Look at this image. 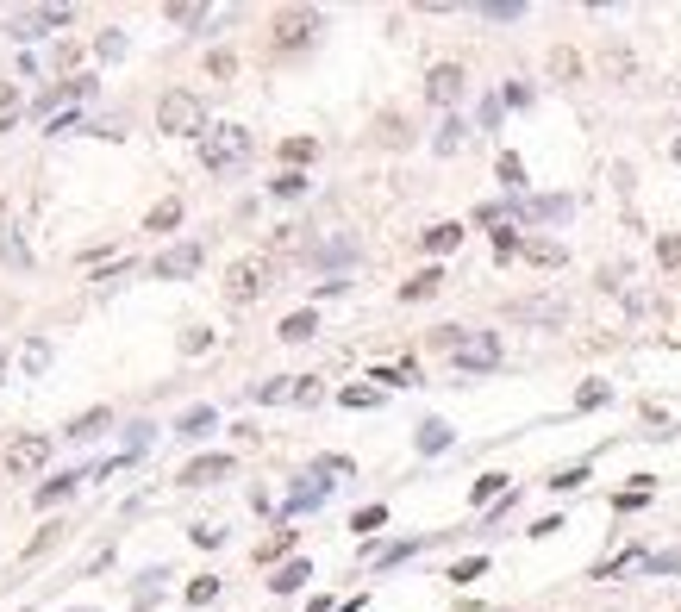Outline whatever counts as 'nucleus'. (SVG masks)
Returning <instances> with one entry per match:
<instances>
[{"instance_id":"nucleus-1","label":"nucleus","mask_w":681,"mask_h":612,"mask_svg":"<svg viewBox=\"0 0 681 612\" xmlns=\"http://www.w3.org/2000/svg\"><path fill=\"white\" fill-rule=\"evenodd\" d=\"M251 150H257V137H251L244 125H213V131L200 137V163H207L213 175H238V169L251 163Z\"/></svg>"},{"instance_id":"nucleus-2","label":"nucleus","mask_w":681,"mask_h":612,"mask_svg":"<svg viewBox=\"0 0 681 612\" xmlns=\"http://www.w3.org/2000/svg\"><path fill=\"white\" fill-rule=\"evenodd\" d=\"M156 125L175 131V137H207V131H213V125H207V101L188 94V88H169V94L156 101Z\"/></svg>"},{"instance_id":"nucleus-3","label":"nucleus","mask_w":681,"mask_h":612,"mask_svg":"<svg viewBox=\"0 0 681 612\" xmlns=\"http://www.w3.org/2000/svg\"><path fill=\"white\" fill-rule=\"evenodd\" d=\"M438 344L456 357V368H500V338H494V332H456V325H438Z\"/></svg>"},{"instance_id":"nucleus-4","label":"nucleus","mask_w":681,"mask_h":612,"mask_svg":"<svg viewBox=\"0 0 681 612\" xmlns=\"http://www.w3.org/2000/svg\"><path fill=\"white\" fill-rule=\"evenodd\" d=\"M270 281H275L270 256H238V262L226 269V300H232V306H251L257 294H270Z\"/></svg>"},{"instance_id":"nucleus-5","label":"nucleus","mask_w":681,"mask_h":612,"mask_svg":"<svg viewBox=\"0 0 681 612\" xmlns=\"http://www.w3.org/2000/svg\"><path fill=\"white\" fill-rule=\"evenodd\" d=\"M507 319H519V325H569V300L562 294H532V300H513L507 306Z\"/></svg>"},{"instance_id":"nucleus-6","label":"nucleus","mask_w":681,"mask_h":612,"mask_svg":"<svg viewBox=\"0 0 681 612\" xmlns=\"http://www.w3.org/2000/svg\"><path fill=\"white\" fill-rule=\"evenodd\" d=\"M44 463H50V438L44 431H25V438L6 444V475H38Z\"/></svg>"},{"instance_id":"nucleus-7","label":"nucleus","mask_w":681,"mask_h":612,"mask_svg":"<svg viewBox=\"0 0 681 612\" xmlns=\"http://www.w3.org/2000/svg\"><path fill=\"white\" fill-rule=\"evenodd\" d=\"M75 101H94V82H88V75H69V82H57V88L38 101V120L57 125L63 113H69V107H75Z\"/></svg>"},{"instance_id":"nucleus-8","label":"nucleus","mask_w":681,"mask_h":612,"mask_svg":"<svg viewBox=\"0 0 681 612\" xmlns=\"http://www.w3.org/2000/svg\"><path fill=\"white\" fill-rule=\"evenodd\" d=\"M313 31H319V13H313V6H287V13H275V44H281V50L313 44Z\"/></svg>"},{"instance_id":"nucleus-9","label":"nucleus","mask_w":681,"mask_h":612,"mask_svg":"<svg viewBox=\"0 0 681 612\" xmlns=\"http://www.w3.org/2000/svg\"><path fill=\"white\" fill-rule=\"evenodd\" d=\"M57 25H69V6H31V13H13V38H44V31H57Z\"/></svg>"},{"instance_id":"nucleus-10","label":"nucleus","mask_w":681,"mask_h":612,"mask_svg":"<svg viewBox=\"0 0 681 612\" xmlns=\"http://www.w3.org/2000/svg\"><path fill=\"white\" fill-rule=\"evenodd\" d=\"M425 101H431V107H456V101H463V69H456V63H438V69L425 75Z\"/></svg>"},{"instance_id":"nucleus-11","label":"nucleus","mask_w":681,"mask_h":612,"mask_svg":"<svg viewBox=\"0 0 681 612\" xmlns=\"http://www.w3.org/2000/svg\"><path fill=\"white\" fill-rule=\"evenodd\" d=\"M200 256H207L200 244H175V250H163L150 269H156V281H181V275H194V269H200Z\"/></svg>"},{"instance_id":"nucleus-12","label":"nucleus","mask_w":681,"mask_h":612,"mask_svg":"<svg viewBox=\"0 0 681 612\" xmlns=\"http://www.w3.org/2000/svg\"><path fill=\"white\" fill-rule=\"evenodd\" d=\"M575 200L569 194H544V200H513V219H569Z\"/></svg>"},{"instance_id":"nucleus-13","label":"nucleus","mask_w":681,"mask_h":612,"mask_svg":"<svg viewBox=\"0 0 681 612\" xmlns=\"http://www.w3.org/2000/svg\"><path fill=\"white\" fill-rule=\"evenodd\" d=\"M232 475V457H200L181 469V488H207V482H226Z\"/></svg>"},{"instance_id":"nucleus-14","label":"nucleus","mask_w":681,"mask_h":612,"mask_svg":"<svg viewBox=\"0 0 681 612\" xmlns=\"http://www.w3.org/2000/svg\"><path fill=\"white\" fill-rule=\"evenodd\" d=\"M294 394H300V375H270L263 387H251L257 406H281V400H294Z\"/></svg>"},{"instance_id":"nucleus-15","label":"nucleus","mask_w":681,"mask_h":612,"mask_svg":"<svg viewBox=\"0 0 681 612\" xmlns=\"http://www.w3.org/2000/svg\"><path fill=\"white\" fill-rule=\"evenodd\" d=\"M325 493H332V482H319V475H300V488L287 493V512H313V506H325Z\"/></svg>"},{"instance_id":"nucleus-16","label":"nucleus","mask_w":681,"mask_h":612,"mask_svg":"<svg viewBox=\"0 0 681 612\" xmlns=\"http://www.w3.org/2000/svg\"><path fill=\"white\" fill-rule=\"evenodd\" d=\"M313 581V563H281L270 575V594H294V588H306Z\"/></svg>"},{"instance_id":"nucleus-17","label":"nucleus","mask_w":681,"mask_h":612,"mask_svg":"<svg viewBox=\"0 0 681 612\" xmlns=\"http://www.w3.org/2000/svg\"><path fill=\"white\" fill-rule=\"evenodd\" d=\"M519 256H526V262H538V269H562V256H569V250L550 244V238H526V244H519Z\"/></svg>"},{"instance_id":"nucleus-18","label":"nucleus","mask_w":681,"mask_h":612,"mask_svg":"<svg viewBox=\"0 0 681 612\" xmlns=\"http://www.w3.org/2000/svg\"><path fill=\"white\" fill-rule=\"evenodd\" d=\"M313 332H319V313H313V306H306V313H287V319H281V344H306Z\"/></svg>"},{"instance_id":"nucleus-19","label":"nucleus","mask_w":681,"mask_h":612,"mask_svg":"<svg viewBox=\"0 0 681 612\" xmlns=\"http://www.w3.org/2000/svg\"><path fill=\"white\" fill-rule=\"evenodd\" d=\"M438 450H450V425L444 419H425L419 425V457H438Z\"/></svg>"},{"instance_id":"nucleus-20","label":"nucleus","mask_w":681,"mask_h":612,"mask_svg":"<svg viewBox=\"0 0 681 612\" xmlns=\"http://www.w3.org/2000/svg\"><path fill=\"white\" fill-rule=\"evenodd\" d=\"M644 563H650L644 550H625V556H613V563H600V569H594V581H619V575H632V569H644Z\"/></svg>"},{"instance_id":"nucleus-21","label":"nucleus","mask_w":681,"mask_h":612,"mask_svg":"<svg viewBox=\"0 0 681 612\" xmlns=\"http://www.w3.org/2000/svg\"><path fill=\"white\" fill-rule=\"evenodd\" d=\"M438 288H444V269H419L407 288H401V300H431Z\"/></svg>"},{"instance_id":"nucleus-22","label":"nucleus","mask_w":681,"mask_h":612,"mask_svg":"<svg viewBox=\"0 0 681 612\" xmlns=\"http://www.w3.org/2000/svg\"><path fill=\"white\" fill-rule=\"evenodd\" d=\"M456 244H463V226H450V219L425 232V250H431V256H450V250H456Z\"/></svg>"},{"instance_id":"nucleus-23","label":"nucleus","mask_w":681,"mask_h":612,"mask_svg":"<svg viewBox=\"0 0 681 612\" xmlns=\"http://www.w3.org/2000/svg\"><path fill=\"white\" fill-rule=\"evenodd\" d=\"M213 425H219V412H213V406H194V412H181V425H175V431H181V438H207Z\"/></svg>"},{"instance_id":"nucleus-24","label":"nucleus","mask_w":681,"mask_h":612,"mask_svg":"<svg viewBox=\"0 0 681 612\" xmlns=\"http://www.w3.org/2000/svg\"><path fill=\"white\" fill-rule=\"evenodd\" d=\"M169 226H181V200H156L144 219V232H169Z\"/></svg>"},{"instance_id":"nucleus-25","label":"nucleus","mask_w":681,"mask_h":612,"mask_svg":"<svg viewBox=\"0 0 681 612\" xmlns=\"http://www.w3.org/2000/svg\"><path fill=\"white\" fill-rule=\"evenodd\" d=\"M19 368H25V375H44V368H50V344H44V338H31V344L19 350Z\"/></svg>"},{"instance_id":"nucleus-26","label":"nucleus","mask_w":681,"mask_h":612,"mask_svg":"<svg viewBox=\"0 0 681 612\" xmlns=\"http://www.w3.org/2000/svg\"><path fill=\"white\" fill-rule=\"evenodd\" d=\"M287 550H294V531L281 525V531H270V537H263V550H257V563H281Z\"/></svg>"},{"instance_id":"nucleus-27","label":"nucleus","mask_w":681,"mask_h":612,"mask_svg":"<svg viewBox=\"0 0 681 612\" xmlns=\"http://www.w3.org/2000/svg\"><path fill=\"white\" fill-rule=\"evenodd\" d=\"M175 350H181V357H200V350H213V332H207V325H188V332L175 338Z\"/></svg>"},{"instance_id":"nucleus-28","label":"nucleus","mask_w":681,"mask_h":612,"mask_svg":"<svg viewBox=\"0 0 681 612\" xmlns=\"http://www.w3.org/2000/svg\"><path fill=\"white\" fill-rule=\"evenodd\" d=\"M94 431H107V406H94V412H82V419H75V425H69L63 438H75V444H82V438H94Z\"/></svg>"},{"instance_id":"nucleus-29","label":"nucleus","mask_w":681,"mask_h":612,"mask_svg":"<svg viewBox=\"0 0 681 612\" xmlns=\"http://www.w3.org/2000/svg\"><path fill=\"white\" fill-rule=\"evenodd\" d=\"M94 57H101V63H119V57H126V31H101V38H94Z\"/></svg>"},{"instance_id":"nucleus-30","label":"nucleus","mask_w":681,"mask_h":612,"mask_svg":"<svg viewBox=\"0 0 681 612\" xmlns=\"http://www.w3.org/2000/svg\"><path fill=\"white\" fill-rule=\"evenodd\" d=\"M494 169H500V182H507V188H513V194H519V188H526V163H519V156H513V150H500V163H494Z\"/></svg>"},{"instance_id":"nucleus-31","label":"nucleus","mask_w":681,"mask_h":612,"mask_svg":"<svg viewBox=\"0 0 681 612\" xmlns=\"http://www.w3.org/2000/svg\"><path fill=\"white\" fill-rule=\"evenodd\" d=\"M606 400H613V387H606V381H581V394H575V406H581V412H594V406H606Z\"/></svg>"},{"instance_id":"nucleus-32","label":"nucleus","mask_w":681,"mask_h":612,"mask_svg":"<svg viewBox=\"0 0 681 612\" xmlns=\"http://www.w3.org/2000/svg\"><path fill=\"white\" fill-rule=\"evenodd\" d=\"M270 188L281 194V200H300V194H306V175H300V169H281V175H275Z\"/></svg>"},{"instance_id":"nucleus-33","label":"nucleus","mask_w":681,"mask_h":612,"mask_svg":"<svg viewBox=\"0 0 681 612\" xmlns=\"http://www.w3.org/2000/svg\"><path fill=\"white\" fill-rule=\"evenodd\" d=\"M456 144H463V120H444V125H438V137H431V150H438V156H450Z\"/></svg>"},{"instance_id":"nucleus-34","label":"nucleus","mask_w":681,"mask_h":612,"mask_svg":"<svg viewBox=\"0 0 681 612\" xmlns=\"http://www.w3.org/2000/svg\"><path fill=\"white\" fill-rule=\"evenodd\" d=\"M500 493H513V488H507V475H482L469 500H475V506H488V500H500Z\"/></svg>"},{"instance_id":"nucleus-35","label":"nucleus","mask_w":681,"mask_h":612,"mask_svg":"<svg viewBox=\"0 0 681 612\" xmlns=\"http://www.w3.org/2000/svg\"><path fill=\"white\" fill-rule=\"evenodd\" d=\"M581 482H588V463H575V469H556V475H550V488H556V493H575Z\"/></svg>"},{"instance_id":"nucleus-36","label":"nucleus","mask_w":681,"mask_h":612,"mask_svg":"<svg viewBox=\"0 0 681 612\" xmlns=\"http://www.w3.org/2000/svg\"><path fill=\"white\" fill-rule=\"evenodd\" d=\"M75 493V475H57L50 488H38V506H57V500H69Z\"/></svg>"},{"instance_id":"nucleus-37","label":"nucleus","mask_w":681,"mask_h":612,"mask_svg":"<svg viewBox=\"0 0 681 612\" xmlns=\"http://www.w3.org/2000/svg\"><path fill=\"white\" fill-rule=\"evenodd\" d=\"M519 13H526V0H488V6H482V19H500V25L519 19Z\"/></svg>"},{"instance_id":"nucleus-38","label":"nucleus","mask_w":681,"mask_h":612,"mask_svg":"<svg viewBox=\"0 0 681 612\" xmlns=\"http://www.w3.org/2000/svg\"><path fill=\"white\" fill-rule=\"evenodd\" d=\"M207 19V6H194V0H175L169 6V25H200Z\"/></svg>"},{"instance_id":"nucleus-39","label":"nucleus","mask_w":681,"mask_h":612,"mask_svg":"<svg viewBox=\"0 0 681 612\" xmlns=\"http://www.w3.org/2000/svg\"><path fill=\"white\" fill-rule=\"evenodd\" d=\"M213 600H219V575H207V581L188 588V607H213Z\"/></svg>"},{"instance_id":"nucleus-40","label":"nucleus","mask_w":681,"mask_h":612,"mask_svg":"<svg viewBox=\"0 0 681 612\" xmlns=\"http://www.w3.org/2000/svg\"><path fill=\"white\" fill-rule=\"evenodd\" d=\"M0 262H13V269H25L31 256H25V244L13 238V232H0Z\"/></svg>"},{"instance_id":"nucleus-41","label":"nucleus","mask_w":681,"mask_h":612,"mask_svg":"<svg viewBox=\"0 0 681 612\" xmlns=\"http://www.w3.org/2000/svg\"><path fill=\"white\" fill-rule=\"evenodd\" d=\"M313 150H319L313 137H287V144H281V156H287V163H313Z\"/></svg>"},{"instance_id":"nucleus-42","label":"nucleus","mask_w":681,"mask_h":612,"mask_svg":"<svg viewBox=\"0 0 681 612\" xmlns=\"http://www.w3.org/2000/svg\"><path fill=\"white\" fill-rule=\"evenodd\" d=\"M344 406H357V412L363 406H382V387H344Z\"/></svg>"},{"instance_id":"nucleus-43","label":"nucleus","mask_w":681,"mask_h":612,"mask_svg":"<svg viewBox=\"0 0 681 612\" xmlns=\"http://www.w3.org/2000/svg\"><path fill=\"white\" fill-rule=\"evenodd\" d=\"M50 544H63V525H50V531H38V537H31V544H25V556H44V550H50Z\"/></svg>"},{"instance_id":"nucleus-44","label":"nucleus","mask_w":681,"mask_h":612,"mask_svg":"<svg viewBox=\"0 0 681 612\" xmlns=\"http://www.w3.org/2000/svg\"><path fill=\"white\" fill-rule=\"evenodd\" d=\"M412 550H425V537H407V544H388V550H382V563H407Z\"/></svg>"},{"instance_id":"nucleus-45","label":"nucleus","mask_w":681,"mask_h":612,"mask_svg":"<svg viewBox=\"0 0 681 612\" xmlns=\"http://www.w3.org/2000/svg\"><path fill=\"white\" fill-rule=\"evenodd\" d=\"M644 569H650V575H676V569H681V550H663V556H650Z\"/></svg>"},{"instance_id":"nucleus-46","label":"nucleus","mask_w":681,"mask_h":612,"mask_svg":"<svg viewBox=\"0 0 681 612\" xmlns=\"http://www.w3.org/2000/svg\"><path fill=\"white\" fill-rule=\"evenodd\" d=\"M581 63H575V50H550V75H575Z\"/></svg>"},{"instance_id":"nucleus-47","label":"nucleus","mask_w":681,"mask_h":612,"mask_svg":"<svg viewBox=\"0 0 681 612\" xmlns=\"http://www.w3.org/2000/svg\"><path fill=\"white\" fill-rule=\"evenodd\" d=\"M606 69H613V75H638V63H632V50H606Z\"/></svg>"},{"instance_id":"nucleus-48","label":"nucleus","mask_w":681,"mask_h":612,"mask_svg":"<svg viewBox=\"0 0 681 612\" xmlns=\"http://www.w3.org/2000/svg\"><path fill=\"white\" fill-rule=\"evenodd\" d=\"M319 394H325V387H319L313 375H300V394H294V406H319Z\"/></svg>"},{"instance_id":"nucleus-49","label":"nucleus","mask_w":681,"mask_h":612,"mask_svg":"<svg viewBox=\"0 0 681 612\" xmlns=\"http://www.w3.org/2000/svg\"><path fill=\"white\" fill-rule=\"evenodd\" d=\"M382 519H388V506H363V512H357V525H350V531H376V525H382Z\"/></svg>"},{"instance_id":"nucleus-50","label":"nucleus","mask_w":681,"mask_h":612,"mask_svg":"<svg viewBox=\"0 0 681 612\" xmlns=\"http://www.w3.org/2000/svg\"><path fill=\"white\" fill-rule=\"evenodd\" d=\"M188 537H194V544H200V550H213V544H226V531H219V525H194V531H188Z\"/></svg>"},{"instance_id":"nucleus-51","label":"nucleus","mask_w":681,"mask_h":612,"mask_svg":"<svg viewBox=\"0 0 681 612\" xmlns=\"http://www.w3.org/2000/svg\"><path fill=\"white\" fill-rule=\"evenodd\" d=\"M13 113H19V88H0V131L13 125Z\"/></svg>"},{"instance_id":"nucleus-52","label":"nucleus","mask_w":681,"mask_h":612,"mask_svg":"<svg viewBox=\"0 0 681 612\" xmlns=\"http://www.w3.org/2000/svg\"><path fill=\"white\" fill-rule=\"evenodd\" d=\"M207 69H213V75H219V82H226V75H232V69H238V63H232V50H213V57H207Z\"/></svg>"},{"instance_id":"nucleus-53","label":"nucleus","mask_w":681,"mask_h":612,"mask_svg":"<svg viewBox=\"0 0 681 612\" xmlns=\"http://www.w3.org/2000/svg\"><path fill=\"white\" fill-rule=\"evenodd\" d=\"M482 569H488V563H482V556H469V563H456V569H450V581H475Z\"/></svg>"},{"instance_id":"nucleus-54","label":"nucleus","mask_w":681,"mask_h":612,"mask_svg":"<svg viewBox=\"0 0 681 612\" xmlns=\"http://www.w3.org/2000/svg\"><path fill=\"white\" fill-rule=\"evenodd\" d=\"M657 256H663V262H681V238H663V244H657Z\"/></svg>"},{"instance_id":"nucleus-55","label":"nucleus","mask_w":681,"mask_h":612,"mask_svg":"<svg viewBox=\"0 0 681 612\" xmlns=\"http://www.w3.org/2000/svg\"><path fill=\"white\" fill-rule=\"evenodd\" d=\"M669 156H676V163H681V131H676V144H669Z\"/></svg>"},{"instance_id":"nucleus-56","label":"nucleus","mask_w":681,"mask_h":612,"mask_svg":"<svg viewBox=\"0 0 681 612\" xmlns=\"http://www.w3.org/2000/svg\"><path fill=\"white\" fill-rule=\"evenodd\" d=\"M0 375H6V350H0Z\"/></svg>"},{"instance_id":"nucleus-57","label":"nucleus","mask_w":681,"mask_h":612,"mask_svg":"<svg viewBox=\"0 0 681 612\" xmlns=\"http://www.w3.org/2000/svg\"><path fill=\"white\" fill-rule=\"evenodd\" d=\"M75 612H94V607H75Z\"/></svg>"},{"instance_id":"nucleus-58","label":"nucleus","mask_w":681,"mask_h":612,"mask_svg":"<svg viewBox=\"0 0 681 612\" xmlns=\"http://www.w3.org/2000/svg\"><path fill=\"white\" fill-rule=\"evenodd\" d=\"M676 94H681V88H676Z\"/></svg>"},{"instance_id":"nucleus-59","label":"nucleus","mask_w":681,"mask_h":612,"mask_svg":"<svg viewBox=\"0 0 681 612\" xmlns=\"http://www.w3.org/2000/svg\"><path fill=\"white\" fill-rule=\"evenodd\" d=\"M676 612H681V607H676Z\"/></svg>"}]
</instances>
